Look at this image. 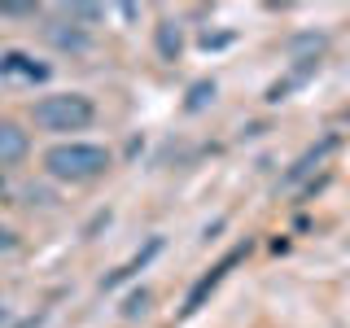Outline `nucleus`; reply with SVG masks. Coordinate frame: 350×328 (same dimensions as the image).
Listing matches in <instances>:
<instances>
[{"label":"nucleus","mask_w":350,"mask_h":328,"mask_svg":"<svg viewBox=\"0 0 350 328\" xmlns=\"http://www.w3.org/2000/svg\"><path fill=\"white\" fill-rule=\"evenodd\" d=\"M149 306H153V293L149 289H136L123 302V320H140V315H149Z\"/></svg>","instance_id":"1a4fd4ad"},{"label":"nucleus","mask_w":350,"mask_h":328,"mask_svg":"<svg viewBox=\"0 0 350 328\" xmlns=\"http://www.w3.org/2000/svg\"><path fill=\"white\" fill-rule=\"evenodd\" d=\"M153 49H158L162 62H175V57H180V53H184V31H180V22L162 18L158 27H153Z\"/></svg>","instance_id":"423d86ee"},{"label":"nucleus","mask_w":350,"mask_h":328,"mask_svg":"<svg viewBox=\"0 0 350 328\" xmlns=\"http://www.w3.org/2000/svg\"><path fill=\"white\" fill-rule=\"evenodd\" d=\"M0 320H5V302H0Z\"/></svg>","instance_id":"9b49d317"},{"label":"nucleus","mask_w":350,"mask_h":328,"mask_svg":"<svg viewBox=\"0 0 350 328\" xmlns=\"http://www.w3.org/2000/svg\"><path fill=\"white\" fill-rule=\"evenodd\" d=\"M215 92H219V87H215L211 79L193 83V87H189V101H184V109H189V114H197V109H206V105L215 101Z\"/></svg>","instance_id":"6e6552de"},{"label":"nucleus","mask_w":350,"mask_h":328,"mask_svg":"<svg viewBox=\"0 0 350 328\" xmlns=\"http://www.w3.org/2000/svg\"><path fill=\"white\" fill-rule=\"evenodd\" d=\"M44 40H49L57 53H88V49H92V31L79 27V22H70L66 14L53 18L49 27H44Z\"/></svg>","instance_id":"7ed1b4c3"},{"label":"nucleus","mask_w":350,"mask_h":328,"mask_svg":"<svg viewBox=\"0 0 350 328\" xmlns=\"http://www.w3.org/2000/svg\"><path fill=\"white\" fill-rule=\"evenodd\" d=\"M158 249H162V241H158V236H153V241H149V245H145V249H140V254H136V258H131V262H127V267H118V271H114V276H105L101 284H105V289H114V284H118V280H127V276H136V271H140V267H145V262H149L153 254H158Z\"/></svg>","instance_id":"0eeeda50"},{"label":"nucleus","mask_w":350,"mask_h":328,"mask_svg":"<svg viewBox=\"0 0 350 328\" xmlns=\"http://www.w3.org/2000/svg\"><path fill=\"white\" fill-rule=\"evenodd\" d=\"M44 171L53 180H66V184H88V180H101L109 171V149L105 145H92V140H62L44 153Z\"/></svg>","instance_id":"f257e3e1"},{"label":"nucleus","mask_w":350,"mask_h":328,"mask_svg":"<svg viewBox=\"0 0 350 328\" xmlns=\"http://www.w3.org/2000/svg\"><path fill=\"white\" fill-rule=\"evenodd\" d=\"M0 74H5V79H22V83H44L49 79V66L36 62L22 49H5L0 53Z\"/></svg>","instance_id":"20e7f679"},{"label":"nucleus","mask_w":350,"mask_h":328,"mask_svg":"<svg viewBox=\"0 0 350 328\" xmlns=\"http://www.w3.org/2000/svg\"><path fill=\"white\" fill-rule=\"evenodd\" d=\"M27 153H31V136L22 131V123L0 118V167H18Z\"/></svg>","instance_id":"39448f33"},{"label":"nucleus","mask_w":350,"mask_h":328,"mask_svg":"<svg viewBox=\"0 0 350 328\" xmlns=\"http://www.w3.org/2000/svg\"><path fill=\"white\" fill-rule=\"evenodd\" d=\"M14 245H18V236L9 232V228H0V249H14Z\"/></svg>","instance_id":"9d476101"},{"label":"nucleus","mask_w":350,"mask_h":328,"mask_svg":"<svg viewBox=\"0 0 350 328\" xmlns=\"http://www.w3.org/2000/svg\"><path fill=\"white\" fill-rule=\"evenodd\" d=\"M92 118H96V105L83 92H49L36 101V123L44 131H83L92 127Z\"/></svg>","instance_id":"f03ea898"}]
</instances>
